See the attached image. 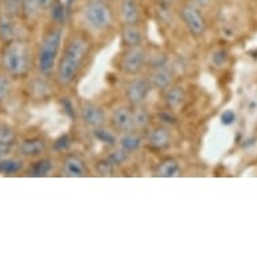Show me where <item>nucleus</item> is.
I'll return each instance as SVG.
<instances>
[{"label":"nucleus","mask_w":257,"mask_h":257,"mask_svg":"<svg viewBox=\"0 0 257 257\" xmlns=\"http://www.w3.org/2000/svg\"><path fill=\"white\" fill-rule=\"evenodd\" d=\"M93 53L92 37L85 30H74L63 41L54 77L62 89L70 88L89 63Z\"/></svg>","instance_id":"1"},{"label":"nucleus","mask_w":257,"mask_h":257,"mask_svg":"<svg viewBox=\"0 0 257 257\" xmlns=\"http://www.w3.org/2000/svg\"><path fill=\"white\" fill-rule=\"evenodd\" d=\"M81 22L89 34H109L117 22L110 0H85L80 10Z\"/></svg>","instance_id":"2"},{"label":"nucleus","mask_w":257,"mask_h":257,"mask_svg":"<svg viewBox=\"0 0 257 257\" xmlns=\"http://www.w3.org/2000/svg\"><path fill=\"white\" fill-rule=\"evenodd\" d=\"M65 29L61 23H54L43 35L37 54V68L43 77L51 76L55 72L59 55L63 46Z\"/></svg>","instance_id":"3"},{"label":"nucleus","mask_w":257,"mask_h":257,"mask_svg":"<svg viewBox=\"0 0 257 257\" xmlns=\"http://www.w3.org/2000/svg\"><path fill=\"white\" fill-rule=\"evenodd\" d=\"M31 63V51L23 41H10L2 53V65L9 74L15 77L25 76Z\"/></svg>","instance_id":"4"},{"label":"nucleus","mask_w":257,"mask_h":257,"mask_svg":"<svg viewBox=\"0 0 257 257\" xmlns=\"http://www.w3.org/2000/svg\"><path fill=\"white\" fill-rule=\"evenodd\" d=\"M116 68L126 77H135L143 74L148 68V51L143 46L122 49L117 57Z\"/></svg>","instance_id":"5"},{"label":"nucleus","mask_w":257,"mask_h":257,"mask_svg":"<svg viewBox=\"0 0 257 257\" xmlns=\"http://www.w3.org/2000/svg\"><path fill=\"white\" fill-rule=\"evenodd\" d=\"M179 17H181L183 25L193 38L199 39L205 35L207 23L205 17H203L202 10L199 7L190 3V2H185L179 9Z\"/></svg>","instance_id":"6"},{"label":"nucleus","mask_w":257,"mask_h":257,"mask_svg":"<svg viewBox=\"0 0 257 257\" xmlns=\"http://www.w3.org/2000/svg\"><path fill=\"white\" fill-rule=\"evenodd\" d=\"M152 89L154 88H152L148 77H144L143 74L131 77V80L126 82L125 88H124L125 102L131 106L143 105L147 101L148 96L151 94Z\"/></svg>","instance_id":"7"},{"label":"nucleus","mask_w":257,"mask_h":257,"mask_svg":"<svg viewBox=\"0 0 257 257\" xmlns=\"http://www.w3.org/2000/svg\"><path fill=\"white\" fill-rule=\"evenodd\" d=\"M78 117L82 120L85 126H88L90 131L100 128L102 125H106L108 122V116L101 105L97 102L90 101V100H84L81 101L78 106Z\"/></svg>","instance_id":"8"},{"label":"nucleus","mask_w":257,"mask_h":257,"mask_svg":"<svg viewBox=\"0 0 257 257\" xmlns=\"http://www.w3.org/2000/svg\"><path fill=\"white\" fill-rule=\"evenodd\" d=\"M144 143L154 151H163L171 146L173 136L169 126L163 124L152 125L144 132Z\"/></svg>","instance_id":"9"},{"label":"nucleus","mask_w":257,"mask_h":257,"mask_svg":"<svg viewBox=\"0 0 257 257\" xmlns=\"http://www.w3.org/2000/svg\"><path fill=\"white\" fill-rule=\"evenodd\" d=\"M108 124L114 132H117L118 135L135 131L134 130V117H132V106L125 104V105H118L113 108L108 116Z\"/></svg>","instance_id":"10"},{"label":"nucleus","mask_w":257,"mask_h":257,"mask_svg":"<svg viewBox=\"0 0 257 257\" xmlns=\"http://www.w3.org/2000/svg\"><path fill=\"white\" fill-rule=\"evenodd\" d=\"M117 19L121 26L142 25L143 11L140 7L139 0H117Z\"/></svg>","instance_id":"11"},{"label":"nucleus","mask_w":257,"mask_h":257,"mask_svg":"<svg viewBox=\"0 0 257 257\" xmlns=\"http://www.w3.org/2000/svg\"><path fill=\"white\" fill-rule=\"evenodd\" d=\"M174 78H175V74L170 63L150 69L148 80L151 82L152 88L162 93L165 92L166 89H169L171 85H174Z\"/></svg>","instance_id":"12"},{"label":"nucleus","mask_w":257,"mask_h":257,"mask_svg":"<svg viewBox=\"0 0 257 257\" xmlns=\"http://www.w3.org/2000/svg\"><path fill=\"white\" fill-rule=\"evenodd\" d=\"M62 174L68 178H85L89 175V167L82 156L70 152L63 158Z\"/></svg>","instance_id":"13"},{"label":"nucleus","mask_w":257,"mask_h":257,"mask_svg":"<svg viewBox=\"0 0 257 257\" xmlns=\"http://www.w3.org/2000/svg\"><path fill=\"white\" fill-rule=\"evenodd\" d=\"M146 41V33L142 29V25L121 26L120 30V43L122 49L143 46Z\"/></svg>","instance_id":"14"},{"label":"nucleus","mask_w":257,"mask_h":257,"mask_svg":"<svg viewBox=\"0 0 257 257\" xmlns=\"http://www.w3.org/2000/svg\"><path fill=\"white\" fill-rule=\"evenodd\" d=\"M144 144V134L138 131H131L125 132V134H121L118 135L117 146L120 148H122L124 151H126L128 154H135V152L140 151V148L143 147Z\"/></svg>","instance_id":"15"},{"label":"nucleus","mask_w":257,"mask_h":257,"mask_svg":"<svg viewBox=\"0 0 257 257\" xmlns=\"http://www.w3.org/2000/svg\"><path fill=\"white\" fill-rule=\"evenodd\" d=\"M186 100V90L181 85H171L169 89L163 92V101L167 109L177 110L179 109Z\"/></svg>","instance_id":"16"},{"label":"nucleus","mask_w":257,"mask_h":257,"mask_svg":"<svg viewBox=\"0 0 257 257\" xmlns=\"http://www.w3.org/2000/svg\"><path fill=\"white\" fill-rule=\"evenodd\" d=\"M132 117H134V130L135 131L144 134L151 126L152 116L146 104L132 106Z\"/></svg>","instance_id":"17"},{"label":"nucleus","mask_w":257,"mask_h":257,"mask_svg":"<svg viewBox=\"0 0 257 257\" xmlns=\"http://www.w3.org/2000/svg\"><path fill=\"white\" fill-rule=\"evenodd\" d=\"M47 144L42 138H31L21 143V154L27 158H38L46 151Z\"/></svg>","instance_id":"18"},{"label":"nucleus","mask_w":257,"mask_h":257,"mask_svg":"<svg viewBox=\"0 0 257 257\" xmlns=\"http://www.w3.org/2000/svg\"><path fill=\"white\" fill-rule=\"evenodd\" d=\"M156 177L175 178L181 175V165L174 158H166L160 162L155 171Z\"/></svg>","instance_id":"19"},{"label":"nucleus","mask_w":257,"mask_h":257,"mask_svg":"<svg viewBox=\"0 0 257 257\" xmlns=\"http://www.w3.org/2000/svg\"><path fill=\"white\" fill-rule=\"evenodd\" d=\"M17 135L10 125H0V158H3L13 150Z\"/></svg>","instance_id":"20"},{"label":"nucleus","mask_w":257,"mask_h":257,"mask_svg":"<svg viewBox=\"0 0 257 257\" xmlns=\"http://www.w3.org/2000/svg\"><path fill=\"white\" fill-rule=\"evenodd\" d=\"M93 136L102 144H106L109 146L110 148L116 147L117 146V140H118V134L114 132L110 126L102 125L100 128H96L93 130Z\"/></svg>","instance_id":"21"},{"label":"nucleus","mask_w":257,"mask_h":257,"mask_svg":"<svg viewBox=\"0 0 257 257\" xmlns=\"http://www.w3.org/2000/svg\"><path fill=\"white\" fill-rule=\"evenodd\" d=\"M21 11L23 17L29 21H35L41 14L45 13L39 5V0H22Z\"/></svg>","instance_id":"22"},{"label":"nucleus","mask_w":257,"mask_h":257,"mask_svg":"<svg viewBox=\"0 0 257 257\" xmlns=\"http://www.w3.org/2000/svg\"><path fill=\"white\" fill-rule=\"evenodd\" d=\"M53 170V162L50 159H41L35 162L34 165L30 169V175L31 177H47Z\"/></svg>","instance_id":"23"},{"label":"nucleus","mask_w":257,"mask_h":257,"mask_svg":"<svg viewBox=\"0 0 257 257\" xmlns=\"http://www.w3.org/2000/svg\"><path fill=\"white\" fill-rule=\"evenodd\" d=\"M0 34L7 41H13L15 35V23L11 15H5L0 19Z\"/></svg>","instance_id":"24"},{"label":"nucleus","mask_w":257,"mask_h":257,"mask_svg":"<svg viewBox=\"0 0 257 257\" xmlns=\"http://www.w3.org/2000/svg\"><path fill=\"white\" fill-rule=\"evenodd\" d=\"M130 156H131V154H128V152L124 151L122 148L116 146V147H112V151L106 155V158H108L116 167H120V166L125 165L126 162H128V159H130Z\"/></svg>","instance_id":"25"},{"label":"nucleus","mask_w":257,"mask_h":257,"mask_svg":"<svg viewBox=\"0 0 257 257\" xmlns=\"http://www.w3.org/2000/svg\"><path fill=\"white\" fill-rule=\"evenodd\" d=\"M116 169H117V167H116L106 156L105 158H102V159L97 160V163H96V171H97L98 175H101V177H113Z\"/></svg>","instance_id":"26"},{"label":"nucleus","mask_w":257,"mask_h":257,"mask_svg":"<svg viewBox=\"0 0 257 257\" xmlns=\"http://www.w3.org/2000/svg\"><path fill=\"white\" fill-rule=\"evenodd\" d=\"M23 167L22 160L19 159H3L0 160V173L15 174Z\"/></svg>","instance_id":"27"},{"label":"nucleus","mask_w":257,"mask_h":257,"mask_svg":"<svg viewBox=\"0 0 257 257\" xmlns=\"http://www.w3.org/2000/svg\"><path fill=\"white\" fill-rule=\"evenodd\" d=\"M72 146V138L69 134H65V135H61L58 139L54 142V148L59 152H66Z\"/></svg>","instance_id":"28"},{"label":"nucleus","mask_w":257,"mask_h":257,"mask_svg":"<svg viewBox=\"0 0 257 257\" xmlns=\"http://www.w3.org/2000/svg\"><path fill=\"white\" fill-rule=\"evenodd\" d=\"M11 92V81L5 76H0V105L7 100Z\"/></svg>","instance_id":"29"},{"label":"nucleus","mask_w":257,"mask_h":257,"mask_svg":"<svg viewBox=\"0 0 257 257\" xmlns=\"http://www.w3.org/2000/svg\"><path fill=\"white\" fill-rule=\"evenodd\" d=\"M171 112H173V110L169 109L167 112L159 113L160 124H163V125H166V126H170V125H173V124H175V122H177V120H175V117H174Z\"/></svg>","instance_id":"30"},{"label":"nucleus","mask_w":257,"mask_h":257,"mask_svg":"<svg viewBox=\"0 0 257 257\" xmlns=\"http://www.w3.org/2000/svg\"><path fill=\"white\" fill-rule=\"evenodd\" d=\"M234 121H236V113L233 110H225L221 114V122L223 125H232Z\"/></svg>","instance_id":"31"},{"label":"nucleus","mask_w":257,"mask_h":257,"mask_svg":"<svg viewBox=\"0 0 257 257\" xmlns=\"http://www.w3.org/2000/svg\"><path fill=\"white\" fill-rule=\"evenodd\" d=\"M62 106H63V109H65V112H66L69 116H72V117H74V118L78 116V109H76V108H74V105H73L72 102L69 101V100H63Z\"/></svg>","instance_id":"32"},{"label":"nucleus","mask_w":257,"mask_h":257,"mask_svg":"<svg viewBox=\"0 0 257 257\" xmlns=\"http://www.w3.org/2000/svg\"><path fill=\"white\" fill-rule=\"evenodd\" d=\"M190 3H193L197 7H199L201 10H206L209 9L211 5H213V0H187Z\"/></svg>","instance_id":"33"},{"label":"nucleus","mask_w":257,"mask_h":257,"mask_svg":"<svg viewBox=\"0 0 257 257\" xmlns=\"http://www.w3.org/2000/svg\"><path fill=\"white\" fill-rule=\"evenodd\" d=\"M154 2H155L159 7H162V9H169V7H171L174 3V0H154Z\"/></svg>","instance_id":"34"},{"label":"nucleus","mask_w":257,"mask_h":257,"mask_svg":"<svg viewBox=\"0 0 257 257\" xmlns=\"http://www.w3.org/2000/svg\"><path fill=\"white\" fill-rule=\"evenodd\" d=\"M55 0H39V5H41V7H42V10L46 13V11H49L50 10V7L53 6V3H54Z\"/></svg>","instance_id":"35"},{"label":"nucleus","mask_w":257,"mask_h":257,"mask_svg":"<svg viewBox=\"0 0 257 257\" xmlns=\"http://www.w3.org/2000/svg\"><path fill=\"white\" fill-rule=\"evenodd\" d=\"M116 2H117V0H116Z\"/></svg>","instance_id":"36"}]
</instances>
